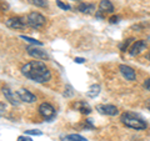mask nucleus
Here are the masks:
<instances>
[{
    "mask_svg": "<svg viewBox=\"0 0 150 141\" xmlns=\"http://www.w3.org/2000/svg\"><path fill=\"white\" fill-rule=\"evenodd\" d=\"M21 74L26 79L33 80L35 82H40V84L48 82L51 79L50 70L45 66V64L43 61H38V60H34V61H30L25 65H23Z\"/></svg>",
    "mask_w": 150,
    "mask_h": 141,
    "instance_id": "1",
    "label": "nucleus"
},
{
    "mask_svg": "<svg viewBox=\"0 0 150 141\" xmlns=\"http://www.w3.org/2000/svg\"><path fill=\"white\" fill-rule=\"evenodd\" d=\"M121 124H124L126 128L134 129V130H144L146 129V123L134 112H124L120 116Z\"/></svg>",
    "mask_w": 150,
    "mask_h": 141,
    "instance_id": "2",
    "label": "nucleus"
},
{
    "mask_svg": "<svg viewBox=\"0 0 150 141\" xmlns=\"http://www.w3.org/2000/svg\"><path fill=\"white\" fill-rule=\"evenodd\" d=\"M26 23L28 25L34 27V29H39V27H43L46 23V19L41 15V14L36 13V11H33L30 13L26 18Z\"/></svg>",
    "mask_w": 150,
    "mask_h": 141,
    "instance_id": "3",
    "label": "nucleus"
},
{
    "mask_svg": "<svg viewBox=\"0 0 150 141\" xmlns=\"http://www.w3.org/2000/svg\"><path fill=\"white\" fill-rule=\"evenodd\" d=\"M39 114L41 115V117H43L44 120L51 121L55 117L56 111L49 102H43V104H40V106H39Z\"/></svg>",
    "mask_w": 150,
    "mask_h": 141,
    "instance_id": "4",
    "label": "nucleus"
},
{
    "mask_svg": "<svg viewBox=\"0 0 150 141\" xmlns=\"http://www.w3.org/2000/svg\"><path fill=\"white\" fill-rule=\"evenodd\" d=\"M28 23H25L24 19L21 18H10L5 21V25L9 27V29H13V30H20V29H25Z\"/></svg>",
    "mask_w": 150,
    "mask_h": 141,
    "instance_id": "5",
    "label": "nucleus"
},
{
    "mask_svg": "<svg viewBox=\"0 0 150 141\" xmlns=\"http://www.w3.org/2000/svg\"><path fill=\"white\" fill-rule=\"evenodd\" d=\"M26 51L31 58H35V59H39V60H48L49 59V55L45 53V50H41V49H38L35 46H28Z\"/></svg>",
    "mask_w": 150,
    "mask_h": 141,
    "instance_id": "6",
    "label": "nucleus"
},
{
    "mask_svg": "<svg viewBox=\"0 0 150 141\" xmlns=\"http://www.w3.org/2000/svg\"><path fill=\"white\" fill-rule=\"evenodd\" d=\"M1 92H3V95L5 96V99H6L9 102H10L11 105L18 106L19 104H20V99H19L18 94H14L9 87H3L1 89Z\"/></svg>",
    "mask_w": 150,
    "mask_h": 141,
    "instance_id": "7",
    "label": "nucleus"
},
{
    "mask_svg": "<svg viewBox=\"0 0 150 141\" xmlns=\"http://www.w3.org/2000/svg\"><path fill=\"white\" fill-rule=\"evenodd\" d=\"M16 94L19 99H20V101H24L26 104H31V102L36 101V96L34 94H31L29 90H26V89H20V90H18Z\"/></svg>",
    "mask_w": 150,
    "mask_h": 141,
    "instance_id": "8",
    "label": "nucleus"
},
{
    "mask_svg": "<svg viewBox=\"0 0 150 141\" xmlns=\"http://www.w3.org/2000/svg\"><path fill=\"white\" fill-rule=\"evenodd\" d=\"M119 70H120L121 75H123L126 80H129V81H135V80H137V74H135V70L133 68L123 64L119 66Z\"/></svg>",
    "mask_w": 150,
    "mask_h": 141,
    "instance_id": "9",
    "label": "nucleus"
},
{
    "mask_svg": "<svg viewBox=\"0 0 150 141\" xmlns=\"http://www.w3.org/2000/svg\"><path fill=\"white\" fill-rule=\"evenodd\" d=\"M96 110L99 111L100 114L109 115V116H115V115L119 114L118 107L114 106V105H98L96 106Z\"/></svg>",
    "mask_w": 150,
    "mask_h": 141,
    "instance_id": "10",
    "label": "nucleus"
},
{
    "mask_svg": "<svg viewBox=\"0 0 150 141\" xmlns=\"http://www.w3.org/2000/svg\"><path fill=\"white\" fill-rule=\"evenodd\" d=\"M145 49H146V43H145L144 40L135 41V43L133 44V46H131L129 54L131 56H137V55H139L140 53H142V51H144Z\"/></svg>",
    "mask_w": 150,
    "mask_h": 141,
    "instance_id": "11",
    "label": "nucleus"
},
{
    "mask_svg": "<svg viewBox=\"0 0 150 141\" xmlns=\"http://www.w3.org/2000/svg\"><path fill=\"white\" fill-rule=\"evenodd\" d=\"M74 106H75V109L79 110L84 115H89L91 112V107L89 106V104L85 102V101H76Z\"/></svg>",
    "mask_w": 150,
    "mask_h": 141,
    "instance_id": "12",
    "label": "nucleus"
},
{
    "mask_svg": "<svg viewBox=\"0 0 150 141\" xmlns=\"http://www.w3.org/2000/svg\"><path fill=\"white\" fill-rule=\"evenodd\" d=\"M99 11L100 13H112L114 11V6L110 3V0H101L99 3Z\"/></svg>",
    "mask_w": 150,
    "mask_h": 141,
    "instance_id": "13",
    "label": "nucleus"
},
{
    "mask_svg": "<svg viewBox=\"0 0 150 141\" xmlns=\"http://www.w3.org/2000/svg\"><path fill=\"white\" fill-rule=\"evenodd\" d=\"M78 10L83 14H94L95 13V5H94V4L81 3L80 5L78 6Z\"/></svg>",
    "mask_w": 150,
    "mask_h": 141,
    "instance_id": "14",
    "label": "nucleus"
},
{
    "mask_svg": "<svg viewBox=\"0 0 150 141\" xmlns=\"http://www.w3.org/2000/svg\"><path fill=\"white\" fill-rule=\"evenodd\" d=\"M63 141H88L84 136L79 135V134H70V135H65L62 136Z\"/></svg>",
    "mask_w": 150,
    "mask_h": 141,
    "instance_id": "15",
    "label": "nucleus"
},
{
    "mask_svg": "<svg viewBox=\"0 0 150 141\" xmlns=\"http://www.w3.org/2000/svg\"><path fill=\"white\" fill-rule=\"evenodd\" d=\"M99 92H100V85H98V84H95V85H91L90 87H89V90L86 92V95L89 97H96L98 95H99Z\"/></svg>",
    "mask_w": 150,
    "mask_h": 141,
    "instance_id": "16",
    "label": "nucleus"
},
{
    "mask_svg": "<svg viewBox=\"0 0 150 141\" xmlns=\"http://www.w3.org/2000/svg\"><path fill=\"white\" fill-rule=\"evenodd\" d=\"M28 3L31 4V5H35L38 8H46L48 6V3L45 0H28Z\"/></svg>",
    "mask_w": 150,
    "mask_h": 141,
    "instance_id": "17",
    "label": "nucleus"
},
{
    "mask_svg": "<svg viewBox=\"0 0 150 141\" xmlns=\"http://www.w3.org/2000/svg\"><path fill=\"white\" fill-rule=\"evenodd\" d=\"M20 39L28 41V43H31L33 45H38V46H41V45H43V43H41V41L35 40V39H33V37H29V36H26V35H20Z\"/></svg>",
    "mask_w": 150,
    "mask_h": 141,
    "instance_id": "18",
    "label": "nucleus"
},
{
    "mask_svg": "<svg viewBox=\"0 0 150 141\" xmlns=\"http://www.w3.org/2000/svg\"><path fill=\"white\" fill-rule=\"evenodd\" d=\"M133 37H129V39H126L125 41H124V43L123 44H120V46H119V48H120V50L121 51H126V49H128V46H129V44H131V43H133Z\"/></svg>",
    "mask_w": 150,
    "mask_h": 141,
    "instance_id": "19",
    "label": "nucleus"
},
{
    "mask_svg": "<svg viewBox=\"0 0 150 141\" xmlns=\"http://www.w3.org/2000/svg\"><path fill=\"white\" fill-rule=\"evenodd\" d=\"M63 95L65 97H70V96H73L74 95V90H73V87L70 86V85H67L65 86V91L63 92Z\"/></svg>",
    "mask_w": 150,
    "mask_h": 141,
    "instance_id": "20",
    "label": "nucleus"
},
{
    "mask_svg": "<svg viewBox=\"0 0 150 141\" xmlns=\"http://www.w3.org/2000/svg\"><path fill=\"white\" fill-rule=\"evenodd\" d=\"M56 5H58L60 9H63V10H70V5H68V4H65V3H63V1H60V0H58L56 1Z\"/></svg>",
    "mask_w": 150,
    "mask_h": 141,
    "instance_id": "21",
    "label": "nucleus"
},
{
    "mask_svg": "<svg viewBox=\"0 0 150 141\" xmlns=\"http://www.w3.org/2000/svg\"><path fill=\"white\" fill-rule=\"evenodd\" d=\"M25 135H35V136H41L43 133L40 130H26L25 131Z\"/></svg>",
    "mask_w": 150,
    "mask_h": 141,
    "instance_id": "22",
    "label": "nucleus"
},
{
    "mask_svg": "<svg viewBox=\"0 0 150 141\" xmlns=\"http://www.w3.org/2000/svg\"><path fill=\"white\" fill-rule=\"evenodd\" d=\"M119 16H111L110 19H109V21H110V24H118V23H119Z\"/></svg>",
    "mask_w": 150,
    "mask_h": 141,
    "instance_id": "23",
    "label": "nucleus"
},
{
    "mask_svg": "<svg viewBox=\"0 0 150 141\" xmlns=\"http://www.w3.org/2000/svg\"><path fill=\"white\" fill-rule=\"evenodd\" d=\"M144 87L146 89V90L150 91V79H146V80L144 81Z\"/></svg>",
    "mask_w": 150,
    "mask_h": 141,
    "instance_id": "24",
    "label": "nucleus"
},
{
    "mask_svg": "<svg viewBox=\"0 0 150 141\" xmlns=\"http://www.w3.org/2000/svg\"><path fill=\"white\" fill-rule=\"evenodd\" d=\"M18 141H33V140L30 137H28V136H19Z\"/></svg>",
    "mask_w": 150,
    "mask_h": 141,
    "instance_id": "25",
    "label": "nucleus"
},
{
    "mask_svg": "<svg viewBox=\"0 0 150 141\" xmlns=\"http://www.w3.org/2000/svg\"><path fill=\"white\" fill-rule=\"evenodd\" d=\"M74 61L76 64H84V63H85V59H84V58H75Z\"/></svg>",
    "mask_w": 150,
    "mask_h": 141,
    "instance_id": "26",
    "label": "nucleus"
},
{
    "mask_svg": "<svg viewBox=\"0 0 150 141\" xmlns=\"http://www.w3.org/2000/svg\"><path fill=\"white\" fill-rule=\"evenodd\" d=\"M0 107H1V115L4 114V110H5V107H4V104L1 102V104H0Z\"/></svg>",
    "mask_w": 150,
    "mask_h": 141,
    "instance_id": "27",
    "label": "nucleus"
},
{
    "mask_svg": "<svg viewBox=\"0 0 150 141\" xmlns=\"http://www.w3.org/2000/svg\"><path fill=\"white\" fill-rule=\"evenodd\" d=\"M145 106H146V107H148V109L150 110V99H149V100L146 101V105H145Z\"/></svg>",
    "mask_w": 150,
    "mask_h": 141,
    "instance_id": "28",
    "label": "nucleus"
},
{
    "mask_svg": "<svg viewBox=\"0 0 150 141\" xmlns=\"http://www.w3.org/2000/svg\"><path fill=\"white\" fill-rule=\"evenodd\" d=\"M149 60H150V54H149Z\"/></svg>",
    "mask_w": 150,
    "mask_h": 141,
    "instance_id": "29",
    "label": "nucleus"
}]
</instances>
